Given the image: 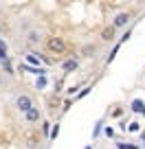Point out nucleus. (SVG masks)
Here are the masks:
<instances>
[{
  "instance_id": "1a4fd4ad",
  "label": "nucleus",
  "mask_w": 145,
  "mask_h": 149,
  "mask_svg": "<svg viewBox=\"0 0 145 149\" xmlns=\"http://www.w3.org/2000/svg\"><path fill=\"white\" fill-rule=\"evenodd\" d=\"M125 132H130V134H139V132H141V123H136V121L127 123V125H125Z\"/></svg>"
},
{
  "instance_id": "f3484780",
  "label": "nucleus",
  "mask_w": 145,
  "mask_h": 149,
  "mask_svg": "<svg viewBox=\"0 0 145 149\" xmlns=\"http://www.w3.org/2000/svg\"><path fill=\"white\" fill-rule=\"evenodd\" d=\"M141 140H143V147H145V134H141Z\"/></svg>"
},
{
  "instance_id": "20e7f679",
  "label": "nucleus",
  "mask_w": 145,
  "mask_h": 149,
  "mask_svg": "<svg viewBox=\"0 0 145 149\" xmlns=\"http://www.w3.org/2000/svg\"><path fill=\"white\" fill-rule=\"evenodd\" d=\"M127 22H130V13H117V18H114V22H112V29L114 31H117V29H123Z\"/></svg>"
},
{
  "instance_id": "423d86ee",
  "label": "nucleus",
  "mask_w": 145,
  "mask_h": 149,
  "mask_svg": "<svg viewBox=\"0 0 145 149\" xmlns=\"http://www.w3.org/2000/svg\"><path fill=\"white\" fill-rule=\"evenodd\" d=\"M77 66H79V59H66L62 68H64V72H73V70H77Z\"/></svg>"
},
{
  "instance_id": "9d476101",
  "label": "nucleus",
  "mask_w": 145,
  "mask_h": 149,
  "mask_svg": "<svg viewBox=\"0 0 145 149\" xmlns=\"http://www.w3.org/2000/svg\"><path fill=\"white\" fill-rule=\"evenodd\" d=\"M57 134H60V123H55V125L51 127V134H48V140H55Z\"/></svg>"
},
{
  "instance_id": "f8f14e48",
  "label": "nucleus",
  "mask_w": 145,
  "mask_h": 149,
  "mask_svg": "<svg viewBox=\"0 0 145 149\" xmlns=\"http://www.w3.org/2000/svg\"><path fill=\"white\" fill-rule=\"evenodd\" d=\"M40 40H42V37H40V33H38V31H31V33H29V42L35 44V42H40Z\"/></svg>"
},
{
  "instance_id": "f257e3e1",
  "label": "nucleus",
  "mask_w": 145,
  "mask_h": 149,
  "mask_svg": "<svg viewBox=\"0 0 145 149\" xmlns=\"http://www.w3.org/2000/svg\"><path fill=\"white\" fill-rule=\"evenodd\" d=\"M46 48L53 53V55H64L66 53V42L62 37H48L46 40Z\"/></svg>"
},
{
  "instance_id": "0eeeda50",
  "label": "nucleus",
  "mask_w": 145,
  "mask_h": 149,
  "mask_svg": "<svg viewBox=\"0 0 145 149\" xmlns=\"http://www.w3.org/2000/svg\"><path fill=\"white\" fill-rule=\"evenodd\" d=\"M40 64V57L35 53H27V66H33V68H38Z\"/></svg>"
},
{
  "instance_id": "9b49d317",
  "label": "nucleus",
  "mask_w": 145,
  "mask_h": 149,
  "mask_svg": "<svg viewBox=\"0 0 145 149\" xmlns=\"http://www.w3.org/2000/svg\"><path fill=\"white\" fill-rule=\"evenodd\" d=\"M46 84H48V79H46V77H38V81H35V86H38L40 90H44V88H46Z\"/></svg>"
},
{
  "instance_id": "2eb2a0df",
  "label": "nucleus",
  "mask_w": 145,
  "mask_h": 149,
  "mask_svg": "<svg viewBox=\"0 0 145 149\" xmlns=\"http://www.w3.org/2000/svg\"><path fill=\"white\" fill-rule=\"evenodd\" d=\"M117 53H119V44H117V46L112 48V53H110V55H108V61H112L114 57H117Z\"/></svg>"
},
{
  "instance_id": "a211bd4d",
  "label": "nucleus",
  "mask_w": 145,
  "mask_h": 149,
  "mask_svg": "<svg viewBox=\"0 0 145 149\" xmlns=\"http://www.w3.org/2000/svg\"><path fill=\"white\" fill-rule=\"evenodd\" d=\"M0 86H2V77H0Z\"/></svg>"
},
{
  "instance_id": "f03ea898",
  "label": "nucleus",
  "mask_w": 145,
  "mask_h": 149,
  "mask_svg": "<svg viewBox=\"0 0 145 149\" xmlns=\"http://www.w3.org/2000/svg\"><path fill=\"white\" fill-rule=\"evenodd\" d=\"M15 107L24 114V112H29L33 107V99L29 94H20V97H15Z\"/></svg>"
},
{
  "instance_id": "6e6552de",
  "label": "nucleus",
  "mask_w": 145,
  "mask_h": 149,
  "mask_svg": "<svg viewBox=\"0 0 145 149\" xmlns=\"http://www.w3.org/2000/svg\"><path fill=\"white\" fill-rule=\"evenodd\" d=\"M101 40H106V42H112V40H114V29H112V26L103 29V33H101Z\"/></svg>"
},
{
  "instance_id": "4468645a",
  "label": "nucleus",
  "mask_w": 145,
  "mask_h": 149,
  "mask_svg": "<svg viewBox=\"0 0 145 149\" xmlns=\"http://www.w3.org/2000/svg\"><path fill=\"white\" fill-rule=\"evenodd\" d=\"M90 90H92V88H90V86H86V88H81V90H79V92H77V99H84V97H86V94H88V92H90Z\"/></svg>"
},
{
  "instance_id": "7ed1b4c3",
  "label": "nucleus",
  "mask_w": 145,
  "mask_h": 149,
  "mask_svg": "<svg viewBox=\"0 0 145 149\" xmlns=\"http://www.w3.org/2000/svg\"><path fill=\"white\" fill-rule=\"evenodd\" d=\"M24 118H27V123H31V125H33V123H38L40 118H42V112H40V107L33 105L29 112H24Z\"/></svg>"
},
{
  "instance_id": "39448f33",
  "label": "nucleus",
  "mask_w": 145,
  "mask_h": 149,
  "mask_svg": "<svg viewBox=\"0 0 145 149\" xmlns=\"http://www.w3.org/2000/svg\"><path fill=\"white\" fill-rule=\"evenodd\" d=\"M132 112L145 116V101H143V99H134V101H132Z\"/></svg>"
},
{
  "instance_id": "dca6fc26",
  "label": "nucleus",
  "mask_w": 145,
  "mask_h": 149,
  "mask_svg": "<svg viewBox=\"0 0 145 149\" xmlns=\"http://www.w3.org/2000/svg\"><path fill=\"white\" fill-rule=\"evenodd\" d=\"M106 136H114V130H112V127H106Z\"/></svg>"
},
{
  "instance_id": "ddd939ff",
  "label": "nucleus",
  "mask_w": 145,
  "mask_h": 149,
  "mask_svg": "<svg viewBox=\"0 0 145 149\" xmlns=\"http://www.w3.org/2000/svg\"><path fill=\"white\" fill-rule=\"evenodd\" d=\"M51 127H53V123H48V121L42 123V132H44V136H46V138H48V134H51Z\"/></svg>"
}]
</instances>
